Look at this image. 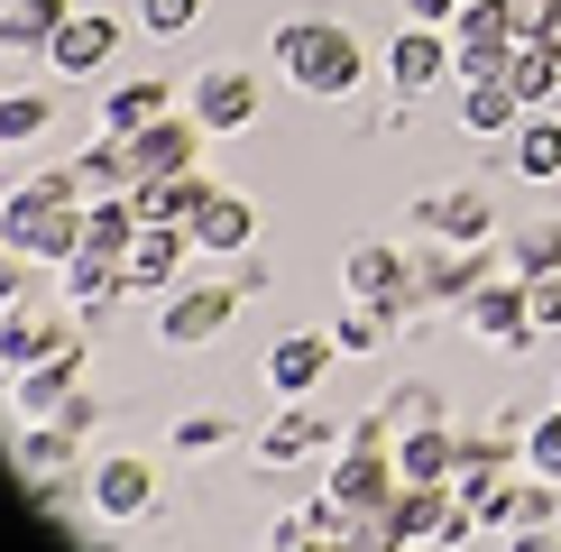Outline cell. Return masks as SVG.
I'll use <instances>...</instances> for the list:
<instances>
[{
	"label": "cell",
	"instance_id": "obj_6",
	"mask_svg": "<svg viewBox=\"0 0 561 552\" xmlns=\"http://www.w3.org/2000/svg\"><path fill=\"white\" fill-rule=\"evenodd\" d=\"M184 111H194L213 138H240L249 120H259V74H249V65H203L194 92H184Z\"/></svg>",
	"mask_w": 561,
	"mask_h": 552
},
{
	"label": "cell",
	"instance_id": "obj_10",
	"mask_svg": "<svg viewBox=\"0 0 561 552\" xmlns=\"http://www.w3.org/2000/svg\"><path fill=\"white\" fill-rule=\"evenodd\" d=\"M460 313H470V332L488 341V350H525V341H534V313H525V276H488V286H479Z\"/></svg>",
	"mask_w": 561,
	"mask_h": 552
},
{
	"label": "cell",
	"instance_id": "obj_22",
	"mask_svg": "<svg viewBox=\"0 0 561 552\" xmlns=\"http://www.w3.org/2000/svg\"><path fill=\"white\" fill-rule=\"evenodd\" d=\"M387 332H396L387 304H350V313L332 322V350H387Z\"/></svg>",
	"mask_w": 561,
	"mask_h": 552
},
{
	"label": "cell",
	"instance_id": "obj_28",
	"mask_svg": "<svg viewBox=\"0 0 561 552\" xmlns=\"http://www.w3.org/2000/svg\"><path fill=\"white\" fill-rule=\"evenodd\" d=\"M213 442H230L221 414H184V424H175V451H213Z\"/></svg>",
	"mask_w": 561,
	"mask_h": 552
},
{
	"label": "cell",
	"instance_id": "obj_3",
	"mask_svg": "<svg viewBox=\"0 0 561 552\" xmlns=\"http://www.w3.org/2000/svg\"><path fill=\"white\" fill-rule=\"evenodd\" d=\"M121 37H129V19H111V10H75L56 37H46V56H37V65H46V74H65V83H92L111 56H121Z\"/></svg>",
	"mask_w": 561,
	"mask_h": 552
},
{
	"label": "cell",
	"instance_id": "obj_30",
	"mask_svg": "<svg viewBox=\"0 0 561 552\" xmlns=\"http://www.w3.org/2000/svg\"><path fill=\"white\" fill-rule=\"evenodd\" d=\"M506 552H561V543L543 534V525H525V534H516V543H506Z\"/></svg>",
	"mask_w": 561,
	"mask_h": 552
},
{
	"label": "cell",
	"instance_id": "obj_2",
	"mask_svg": "<svg viewBox=\"0 0 561 552\" xmlns=\"http://www.w3.org/2000/svg\"><path fill=\"white\" fill-rule=\"evenodd\" d=\"M267 56H276V74L295 92H313V102H341V92L368 83V46L350 37L341 19H276Z\"/></svg>",
	"mask_w": 561,
	"mask_h": 552
},
{
	"label": "cell",
	"instance_id": "obj_7",
	"mask_svg": "<svg viewBox=\"0 0 561 552\" xmlns=\"http://www.w3.org/2000/svg\"><path fill=\"white\" fill-rule=\"evenodd\" d=\"M230 313H240V295H230V286H175L167 313H157V332H167V350H203V341L230 332Z\"/></svg>",
	"mask_w": 561,
	"mask_h": 552
},
{
	"label": "cell",
	"instance_id": "obj_19",
	"mask_svg": "<svg viewBox=\"0 0 561 552\" xmlns=\"http://www.w3.org/2000/svg\"><path fill=\"white\" fill-rule=\"evenodd\" d=\"M516 175L525 184H561V111H525L516 120Z\"/></svg>",
	"mask_w": 561,
	"mask_h": 552
},
{
	"label": "cell",
	"instance_id": "obj_31",
	"mask_svg": "<svg viewBox=\"0 0 561 552\" xmlns=\"http://www.w3.org/2000/svg\"><path fill=\"white\" fill-rule=\"evenodd\" d=\"M460 10H470V0H460Z\"/></svg>",
	"mask_w": 561,
	"mask_h": 552
},
{
	"label": "cell",
	"instance_id": "obj_17",
	"mask_svg": "<svg viewBox=\"0 0 561 552\" xmlns=\"http://www.w3.org/2000/svg\"><path fill=\"white\" fill-rule=\"evenodd\" d=\"M322 368H332V332H286L267 350V387H276V396H304Z\"/></svg>",
	"mask_w": 561,
	"mask_h": 552
},
{
	"label": "cell",
	"instance_id": "obj_4",
	"mask_svg": "<svg viewBox=\"0 0 561 552\" xmlns=\"http://www.w3.org/2000/svg\"><path fill=\"white\" fill-rule=\"evenodd\" d=\"M387 83H396V102H424V92H442V83H460V65H451V28H396V46H387Z\"/></svg>",
	"mask_w": 561,
	"mask_h": 552
},
{
	"label": "cell",
	"instance_id": "obj_14",
	"mask_svg": "<svg viewBox=\"0 0 561 552\" xmlns=\"http://www.w3.org/2000/svg\"><path fill=\"white\" fill-rule=\"evenodd\" d=\"M167 111H175V83L167 74H121V83L102 92V129L111 138H138L148 120H167Z\"/></svg>",
	"mask_w": 561,
	"mask_h": 552
},
{
	"label": "cell",
	"instance_id": "obj_1",
	"mask_svg": "<svg viewBox=\"0 0 561 552\" xmlns=\"http://www.w3.org/2000/svg\"><path fill=\"white\" fill-rule=\"evenodd\" d=\"M0 240L19 249V258H75L83 249V184H75V166H46V175H28V184H10L0 194Z\"/></svg>",
	"mask_w": 561,
	"mask_h": 552
},
{
	"label": "cell",
	"instance_id": "obj_20",
	"mask_svg": "<svg viewBox=\"0 0 561 552\" xmlns=\"http://www.w3.org/2000/svg\"><path fill=\"white\" fill-rule=\"evenodd\" d=\"M378 497H387V460H378V442L359 433V451L332 470V506H378Z\"/></svg>",
	"mask_w": 561,
	"mask_h": 552
},
{
	"label": "cell",
	"instance_id": "obj_21",
	"mask_svg": "<svg viewBox=\"0 0 561 552\" xmlns=\"http://www.w3.org/2000/svg\"><path fill=\"white\" fill-rule=\"evenodd\" d=\"M56 129V92H0V148H28V138Z\"/></svg>",
	"mask_w": 561,
	"mask_h": 552
},
{
	"label": "cell",
	"instance_id": "obj_27",
	"mask_svg": "<svg viewBox=\"0 0 561 552\" xmlns=\"http://www.w3.org/2000/svg\"><path fill=\"white\" fill-rule=\"evenodd\" d=\"M525 313H534V332H561V267L525 276Z\"/></svg>",
	"mask_w": 561,
	"mask_h": 552
},
{
	"label": "cell",
	"instance_id": "obj_25",
	"mask_svg": "<svg viewBox=\"0 0 561 552\" xmlns=\"http://www.w3.org/2000/svg\"><path fill=\"white\" fill-rule=\"evenodd\" d=\"M525 470H534V479H552V488H561V405H552V414H534V424H525Z\"/></svg>",
	"mask_w": 561,
	"mask_h": 552
},
{
	"label": "cell",
	"instance_id": "obj_12",
	"mask_svg": "<svg viewBox=\"0 0 561 552\" xmlns=\"http://www.w3.org/2000/svg\"><path fill=\"white\" fill-rule=\"evenodd\" d=\"M148 506H157V470H148V460H92V516L138 525Z\"/></svg>",
	"mask_w": 561,
	"mask_h": 552
},
{
	"label": "cell",
	"instance_id": "obj_15",
	"mask_svg": "<svg viewBox=\"0 0 561 552\" xmlns=\"http://www.w3.org/2000/svg\"><path fill=\"white\" fill-rule=\"evenodd\" d=\"M65 19H75V0H0V56H46Z\"/></svg>",
	"mask_w": 561,
	"mask_h": 552
},
{
	"label": "cell",
	"instance_id": "obj_16",
	"mask_svg": "<svg viewBox=\"0 0 561 552\" xmlns=\"http://www.w3.org/2000/svg\"><path fill=\"white\" fill-rule=\"evenodd\" d=\"M460 120H470L479 138H516V120H525V92L506 83V74H479V83H460Z\"/></svg>",
	"mask_w": 561,
	"mask_h": 552
},
{
	"label": "cell",
	"instance_id": "obj_9",
	"mask_svg": "<svg viewBox=\"0 0 561 552\" xmlns=\"http://www.w3.org/2000/svg\"><path fill=\"white\" fill-rule=\"evenodd\" d=\"M184 240H194L203 258H240V249L259 240V203H249V194H221V184H213V194L184 212Z\"/></svg>",
	"mask_w": 561,
	"mask_h": 552
},
{
	"label": "cell",
	"instance_id": "obj_24",
	"mask_svg": "<svg viewBox=\"0 0 561 552\" xmlns=\"http://www.w3.org/2000/svg\"><path fill=\"white\" fill-rule=\"evenodd\" d=\"M267 460H295V451H322V424H313V414H304V405H286V414H276V424H267V442H259Z\"/></svg>",
	"mask_w": 561,
	"mask_h": 552
},
{
	"label": "cell",
	"instance_id": "obj_11",
	"mask_svg": "<svg viewBox=\"0 0 561 552\" xmlns=\"http://www.w3.org/2000/svg\"><path fill=\"white\" fill-rule=\"evenodd\" d=\"M414 221H424V230H442L451 249H488V240H497V212H488V194H479V184L424 194V203H414Z\"/></svg>",
	"mask_w": 561,
	"mask_h": 552
},
{
	"label": "cell",
	"instance_id": "obj_5",
	"mask_svg": "<svg viewBox=\"0 0 561 552\" xmlns=\"http://www.w3.org/2000/svg\"><path fill=\"white\" fill-rule=\"evenodd\" d=\"M506 56H516V19H506V0H470V10L451 19V65H460V83L506 74Z\"/></svg>",
	"mask_w": 561,
	"mask_h": 552
},
{
	"label": "cell",
	"instance_id": "obj_26",
	"mask_svg": "<svg viewBox=\"0 0 561 552\" xmlns=\"http://www.w3.org/2000/svg\"><path fill=\"white\" fill-rule=\"evenodd\" d=\"M138 28H148V37H184V28H194V19H203V0H138Z\"/></svg>",
	"mask_w": 561,
	"mask_h": 552
},
{
	"label": "cell",
	"instance_id": "obj_8",
	"mask_svg": "<svg viewBox=\"0 0 561 552\" xmlns=\"http://www.w3.org/2000/svg\"><path fill=\"white\" fill-rule=\"evenodd\" d=\"M341 286H350V304H387V313H405L424 276H414L405 249H350V258H341Z\"/></svg>",
	"mask_w": 561,
	"mask_h": 552
},
{
	"label": "cell",
	"instance_id": "obj_18",
	"mask_svg": "<svg viewBox=\"0 0 561 552\" xmlns=\"http://www.w3.org/2000/svg\"><path fill=\"white\" fill-rule=\"evenodd\" d=\"M56 350H75L56 313H10V322H0V368H37V359H56Z\"/></svg>",
	"mask_w": 561,
	"mask_h": 552
},
{
	"label": "cell",
	"instance_id": "obj_29",
	"mask_svg": "<svg viewBox=\"0 0 561 552\" xmlns=\"http://www.w3.org/2000/svg\"><path fill=\"white\" fill-rule=\"evenodd\" d=\"M405 19H414V28H451L460 0H405Z\"/></svg>",
	"mask_w": 561,
	"mask_h": 552
},
{
	"label": "cell",
	"instance_id": "obj_13",
	"mask_svg": "<svg viewBox=\"0 0 561 552\" xmlns=\"http://www.w3.org/2000/svg\"><path fill=\"white\" fill-rule=\"evenodd\" d=\"M184 258H194L184 221H138V240H129L121 276H129V286H175V276H184Z\"/></svg>",
	"mask_w": 561,
	"mask_h": 552
},
{
	"label": "cell",
	"instance_id": "obj_23",
	"mask_svg": "<svg viewBox=\"0 0 561 552\" xmlns=\"http://www.w3.org/2000/svg\"><path fill=\"white\" fill-rule=\"evenodd\" d=\"M442 470H451V442H442V433H414V442L396 451V479H405V488H433Z\"/></svg>",
	"mask_w": 561,
	"mask_h": 552
}]
</instances>
